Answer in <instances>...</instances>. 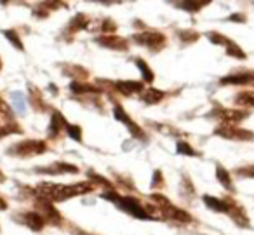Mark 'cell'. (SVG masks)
<instances>
[{
  "mask_svg": "<svg viewBox=\"0 0 254 235\" xmlns=\"http://www.w3.org/2000/svg\"><path fill=\"white\" fill-rule=\"evenodd\" d=\"M134 42L141 44V46H145V47H150V49H160V47L166 44V37L157 32H145V33L136 35Z\"/></svg>",
  "mask_w": 254,
  "mask_h": 235,
  "instance_id": "6da1fadb",
  "label": "cell"
},
{
  "mask_svg": "<svg viewBox=\"0 0 254 235\" xmlns=\"http://www.w3.org/2000/svg\"><path fill=\"white\" fill-rule=\"evenodd\" d=\"M216 134H221L223 138H230V140H253V133L244 129H235L233 126H223L216 131Z\"/></svg>",
  "mask_w": 254,
  "mask_h": 235,
  "instance_id": "7a4b0ae2",
  "label": "cell"
},
{
  "mask_svg": "<svg viewBox=\"0 0 254 235\" xmlns=\"http://www.w3.org/2000/svg\"><path fill=\"white\" fill-rule=\"evenodd\" d=\"M223 85H254V72H246V74H237V75H228V77L221 78Z\"/></svg>",
  "mask_w": 254,
  "mask_h": 235,
  "instance_id": "3957f363",
  "label": "cell"
},
{
  "mask_svg": "<svg viewBox=\"0 0 254 235\" xmlns=\"http://www.w3.org/2000/svg\"><path fill=\"white\" fill-rule=\"evenodd\" d=\"M14 150H18L16 154L19 155H37L46 150V143H42V141H25V143H19L18 147H14Z\"/></svg>",
  "mask_w": 254,
  "mask_h": 235,
  "instance_id": "277c9868",
  "label": "cell"
},
{
  "mask_svg": "<svg viewBox=\"0 0 254 235\" xmlns=\"http://www.w3.org/2000/svg\"><path fill=\"white\" fill-rule=\"evenodd\" d=\"M113 113H115V119H117V120H120V122L126 124V126L129 127V129H131V133L134 134L136 138H145V134H143V131L139 129V127L136 126V124L132 122V120L129 119V117H127V113L124 112L122 106H120V105H115V108H113Z\"/></svg>",
  "mask_w": 254,
  "mask_h": 235,
  "instance_id": "5b68a950",
  "label": "cell"
},
{
  "mask_svg": "<svg viewBox=\"0 0 254 235\" xmlns=\"http://www.w3.org/2000/svg\"><path fill=\"white\" fill-rule=\"evenodd\" d=\"M214 115L218 117L221 122H226V124L230 122V126H232V124H235V122H239V120L246 119L247 113L240 112V110H226V108H223V110H219V112H216Z\"/></svg>",
  "mask_w": 254,
  "mask_h": 235,
  "instance_id": "8992f818",
  "label": "cell"
},
{
  "mask_svg": "<svg viewBox=\"0 0 254 235\" xmlns=\"http://www.w3.org/2000/svg\"><path fill=\"white\" fill-rule=\"evenodd\" d=\"M115 85L117 91H120L122 94H134V92H141L143 91V82H132V80H122L117 82Z\"/></svg>",
  "mask_w": 254,
  "mask_h": 235,
  "instance_id": "52a82bcc",
  "label": "cell"
},
{
  "mask_svg": "<svg viewBox=\"0 0 254 235\" xmlns=\"http://www.w3.org/2000/svg\"><path fill=\"white\" fill-rule=\"evenodd\" d=\"M98 44L108 47V49H117V51H126L127 49V42L120 37H99Z\"/></svg>",
  "mask_w": 254,
  "mask_h": 235,
  "instance_id": "ba28073f",
  "label": "cell"
},
{
  "mask_svg": "<svg viewBox=\"0 0 254 235\" xmlns=\"http://www.w3.org/2000/svg\"><path fill=\"white\" fill-rule=\"evenodd\" d=\"M204 202L207 204L209 209L212 211H218V213H230V204L225 202V200H219V199H212V197L205 195L204 197Z\"/></svg>",
  "mask_w": 254,
  "mask_h": 235,
  "instance_id": "9c48e42d",
  "label": "cell"
},
{
  "mask_svg": "<svg viewBox=\"0 0 254 235\" xmlns=\"http://www.w3.org/2000/svg\"><path fill=\"white\" fill-rule=\"evenodd\" d=\"M25 221H26V225H28V227L32 228V230H35V232L42 230L44 223H46L44 216H40L39 213H28L25 216Z\"/></svg>",
  "mask_w": 254,
  "mask_h": 235,
  "instance_id": "30bf717a",
  "label": "cell"
},
{
  "mask_svg": "<svg viewBox=\"0 0 254 235\" xmlns=\"http://www.w3.org/2000/svg\"><path fill=\"white\" fill-rule=\"evenodd\" d=\"M66 126V120H64V117L61 115L60 112H54L53 119H51V127H49V133L51 134H58L63 127Z\"/></svg>",
  "mask_w": 254,
  "mask_h": 235,
  "instance_id": "8fae6325",
  "label": "cell"
},
{
  "mask_svg": "<svg viewBox=\"0 0 254 235\" xmlns=\"http://www.w3.org/2000/svg\"><path fill=\"white\" fill-rule=\"evenodd\" d=\"M162 98H164V92L159 91V89H148V91L143 94V101L148 103V105H155V103H159Z\"/></svg>",
  "mask_w": 254,
  "mask_h": 235,
  "instance_id": "7c38bea8",
  "label": "cell"
},
{
  "mask_svg": "<svg viewBox=\"0 0 254 235\" xmlns=\"http://www.w3.org/2000/svg\"><path fill=\"white\" fill-rule=\"evenodd\" d=\"M216 174H218V179H219V183H221L225 188H228V190H233V185H232V178H230V174H228V171H226L225 167H221V165H218L216 167Z\"/></svg>",
  "mask_w": 254,
  "mask_h": 235,
  "instance_id": "4fadbf2b",
  "label": "cell"
},
{
  "mask_svg": "<svg viewBox=\"0 0 254 235\" xmlns=\"http://www.w3.org/2000/svg\"><path fill=\"white\" fill-rule=\"evenodd\" d=\"M235 103L239 106H247V108H253L254 106V92H240L235 98Z\"/></svg>",
  "mask_w": 254,
  "mask_h": 235,
  "instance_id": "5bb4252c",
  "label": "cell"
},
{
  "mask_svg": "<svg viewBox=\"0 0 254 235\" xmlns=\"http://www.w3.org/2000/svg\"><path fill=\"white\" fill-rule=\"evenodd\" d=\"M226 54H230V56H233V58H239V60H244V58H246L244 51L240 49V47L237 46L235 42H232V40L226 44Z\"/></svg>",
  "mask_w": 254,
  "mask_h": 235,
  "instance_id": "9a60e30c",
  "label": "cell"
},
{
  "mask_svg": "<svg viewBox=\"0 0 254 235\" xmlns=\"http://www.w3.org/2000/svg\"><path fill=\"white\" fill-rule=\"evenodd\" d=\"M136 65H138L139 70H141V74H143V77H145V80H146V82H153L155 75H153V72L148 68V65H146L143 60H136Z\"/></svg>",
  "mask_w": 254,
  "mask_h": 235,
  "instance_id": "2e32d148",
  "label": "cell"
},
{
  "mask_svg": "<svg viewBox=\"0 0 254 235\" xmlns=\"http://www.w3.org/2000/svg\"><path fill=\"white\" fill-rule=\"evenodd\" d=\"M12 103H14L16 110H18L19 113H25L26 105H25V96H23L21 92H14V94H12Z\"/></svg>",
  "mask_w": 254,
  "mask_h": 235,
  "instance_id": "e0dca14e",
  "label": "cell"
},
{
  "mask_svg": "<svg viewBox=\"0 0 254 235\" xmlns=\"http://www.w3.org/2000/svg\"><path fill=\"white\" fill-rule=\"evenodd\" d=\"M178 152H180V154H183V155H191V157L198 155V152H195L190 145L183 143V141H180V143H178Z\"/></svg>",
  "mask_w": 254,
  "mask_h": 235,
  "instance_id": "ac0fdd59",
  "label": "cell"
},
{
  "mask_svg": "<svg viewBox=\"0 0 254 235\" xmlns=\"http://www.w3.org/2000/svg\"><path fill=\"white\" fill-rule=\"evenodd\" d=\"M207 37H209V39H211V42L218 44V46H226V44L230 42V39H226V37L219 35V33H214V32L207 33Z\"/></svg>",
  "mask_w": 254,
  "mask_h": 235,
  "instance_id": "d6986e66",
  "label": "cell"
},
{
  "mask_svg": "<svg viewBox=\"0 0 254 235\" xmlns=\"http://www.w3.org/2000/svg\"><path fill=\"white\" fill-rule=\"evenodd\" d=\"M66 131H68V134H70V138H73V140H77V141L82 140V131L78 126H66Z\"/></svg>",
  "mask_w": 254,
  "mask_h": 235,
  "instance_id": "ffe728a7",
  "label": "cell"
},
{
  "mask_svg": "<svg viewBox=\"0 0 254 235\" xmlns=\"http://www.w3.org/2000/svg\"><path fill=\"white\" fill-rule=\"evenodd\" d=\"M204 4H207V2H200V4H198V2H187V4H180V5L185 9H190V12H197Z\"/></svg>",
  "mask_w": 254,
  "mask_h": 235,
  "instance_id": "44dd1931",
  "label": "cell"
},
{
  "mask_svg": "<svg viewBox=\"0 0 254 235\" xmlns=\"http://www.w3.org/2000/svg\"><path fill=\"white\" fill-rule=\"evenodd\" d=\"M5 33V37H9V40H11L12 44H14L18 49H23V44L19 42V39H18V35H16L14 32H11V30H7V32H4Z\"/></svg>",
  "mask_w": 254,
  "mask_h": 235,
  "instance_id": "7402d4cb",
  "label": "cell"
},
{
  "mask_svg": "<svg viewBox=\"0 0 254 235\" xmlns=\"http://www.w3.org/2000/svg\"><path fill=\"white\" fill-rule=\"evenodd\" d=\"M237 174L246 176V178H254V165H249V167H244V169H237Z\"/></svg>",
  "mask_w": 254,
  "mask_h": 235,
  "instance_id": "603a6c76",
  "label": "cell"
},
{
  "mask_svg": "<svg viewBox=\"0 0 254 235\" xmlns=\"http://www.w3.org/2000/svg\"><path fill=\"white\" fill-rule=\"evenodd\" d=\"M157 185H162V172H160V171H155V174H153V183H152V186L155 188Z\"/></svg>",
  "mask_w": 254,
  "mask_h": 235,
  "instance_id": "cb8c5ba5",
  "label": "cell"
},
{
  "mask_svg": "<svg viewBox=\"0 0 254 235\" xmlns=\"http://www.w3.org/2000/svg\"><path fill=\"white\" fill-rule=\"evenodd\" d=\"M230 19H232V21H240V23L246 21V18H244L242 14H235V16H232V18H230Z\"/></svg>",
  "mask_w": 254,
  "mask_h": 235,
  "instance_id": "d4e9b609",
  "label": "cell"
},
{
  "mask_svg": "<svg viewBox=\"0 0 254 235\" xmlns=\"http://www.w3.org/2000/svg\"><path fill=\"white\" fill-rule=\"evenodd\" d=\"M0 209H5V202H4V200H0Z\"/></svg>",
  "mask_w": 254,
  "mask_h": 235,
  "instance_id": "484cf974",
  "label": "cell"
}]
</instances>
